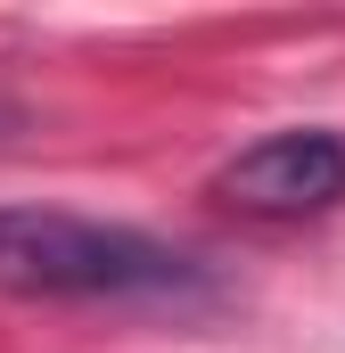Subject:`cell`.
<instances>
[{"mask_svg":"<svg viewBox=\"0 0 345 353\" xmlns=\"http://www.w3.org/2000/svg\"><path fill=\"white\" fill-rule=\"evenodd\" d=\"M0 296L25 304H206L214 271L140 222L75 205H0Z\"/></svg>","mask_w":345,"mask_h":353,"instance_id":"obj_1","label":"cell"},{"mask_svg":"<svg viewBox=\"0 0 345 353\" xmlns=\"http://www.w3.org/2000/svg\"><path fill=\"white\" fill-rule=\"evenodd\" d=\"M214 197L255 214V222H304V214H329L345 197V140L337 132H263L255 148H239L222 173H214Z\"/></svg>","mask_w":345,"mask_h":353,"instance_id":"obj_2","label":"cell"},{"mask_svg":"<svg viewBox=\"0 0 345 353\" xmlns=\"http://www.w3.org/2000/svg\"><path fill=\"white\" fill-rule=\"evenodd\" d=\"M0 132H17V99L8 90H0Z\"/></svg>","mask_w":345,"mask_h":353,"instance_id":"obj_3","label":"cell"}]
</instances>
